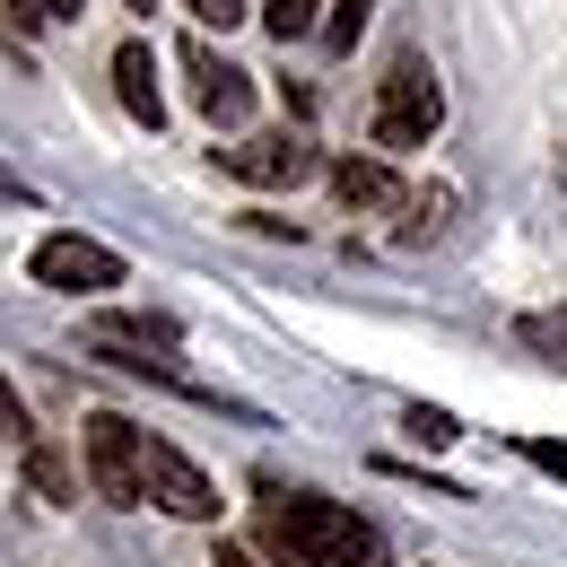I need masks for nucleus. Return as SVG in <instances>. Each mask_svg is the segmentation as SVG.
<instances>
[{
    "instance_id": "39448f33",
    "label": "nucleus",
    "mask_w": 567,
    "mask_h": 567,
    "mask_svg": "<svg viewBox=\"0 0 567 567\" xmlns=\"http://www.w3.org/2000/svg\"><path fill=\"white\" fill-rule=\"evenodd\" d=\"M79 454H87V489L105 497V506H148V481H141V427H132V420L96 411V420L79 427Z\"/></svg>"
},
{
    "instance_id": "4be33fe9",
    "label": "nucleus",
    "mask_w": 567,
    "mask_h": 567,
    "mask_svg": "<svg viewBox=\"0 0 567 567\" xmlns=\"http://www.w3.org/2000/svg\"><path fill=\"white\" fill-rule=\"evenodd\" d=\"M0 202H9V210H27V202H35V193H27V184H18V175H9V166H0Z\"/></svg>"
},
{
    "instance_id": "9b49d317",
    "label": "nucleus",
    "mask_w": 567,
    "mask_h": 567,
    "mask_svg": "<svg viewBox=\"0 0 567 567\" xmlns=\"http://www.w3.org/2000/svg\"><path fill=\"white\" fill-rule=\"evenodd\" d=\"M18 463H27V481H35V489L53 497V506H71V497H79V481H71V463H62V445H44V436H35V445H27V454H18Z\"/></svg>"
},
{
    "instance_id": "1a4fd4ad",
    "label": "nucleus",
    "mask_w": 567,
    "mask_h": 567,
    "mask_svg": "<svg viewBox=\"0 0 567 567\" xmlns=\"http://www.w3.org/2000/svg\"><path fill=\"white\" fill-rule=\"evenodd\" d=\"M114 96H123V114H132V123H148V132L166 123V96H157V53H148L141 35H123V44H114Z\"/></svg>"
},
{
    "instance_id": "b1692460",
    "label": "nucleus",
    "mask_w": 567,
    "mask_h": 567,
    "mask_svg": "<svg viewBox=\"0 0 567 567\" xmlns=\"http://www.w3.org/2000/svg\"><path fill=\"white\" fill-rule=\"evenodd\" d=\"M123 9H157V0H123Z\"/></svg>"
},
{
    "instance_id": "5701e85b",
    "label": "nucleus",
    "mask_w": 567,
    "mask_h": 567,
    "mask_svg": "<svg viewBox=\"0 0 567 567\" xmlns=\"http://www.w3.org/2000/svg\"><path fill=\"white\" fill-rule=\"evenodd\" d=\"M79 9H87V0H44V18H53V27H71Z\"/></svg>"
},
{
    "instance_id": "412c9836",
    "label": "nucleus",
    "mask_w": 567,
    "mask_h": 567,
    "mask_svg": "<svg viewBox=\"0 0 567 567\" xmlns=\"http://www.w3.org/2000/svg\"><path fill=\"white\" fill-rule=\"evenodd\" d=\"M210 567H271V559H262V550H245V542H218Z\"/></svg>"
},
{
    "instance_id": "2eb2a0df",
    "label": "nucleus",
    "mask_w": 567,
    "mask_h": 567,
    "mask_svg": "<svg viewBox=\"0 0 567 567\" xmlns=\"http://www.w3.org/2000/svg\"><path fill=\"white\" fill-rule=\"evenodd\" d=\"M367 18H375V0H332V9H323V44H332V53H358Z\"/></svg>"
},
{
    "instance_id": "0eeeda50",
    "label": "nucleus",
    "mask_w": 567,
    "mask_h": 567,
    "mask_svg": "<svg viewBox=\"0 0 567 567\" xmlns=\"http://www.w3.org/2000/svg\"><path fill=\"white\" fill-rule=\"evenodd\" d=\"M27 271H35V288H62V297H105V288H123V254L96 236H44Z\"/></svg>"
},
{
    "instance_id": "6ab92c4d",
    "label": "nucleus",
    "mask_w": 567,
    "mask_h": 567,
    "mask_svg": "<svg viewBox=\"0 0 567 567\" xmlns=\"http://www.w3.org/2000/svg\"><path fill=\"white\" fill-rule=\"evenodd\" d=\"M0 9H9V27H18V35H44V27H53V18H44V0H0Z\"/></svg>"
},
{
    "instance_id": "f257e3e1",
    "label": "nucleus",
    "mask_w": 567,
    "mask_h": 567,
    "mask_svg": "<svg viewBox=\"0 0 567 567\" xmlns=\"http://www.w3.org/2000/svg\"><path fill=\"white\" fill-rule=\"evenodd\" d=\"M254 533H262V559H271V567H323V559H332V542L350 533V506H332V497H315V489L262 481Z\"/></svg>"
},
{
    "instance_id": "dca6fc26",
    "label": "nucleus",
    "mask_w": 567,
    "mask_h": 567,
    "mask_svg": "<svg viewBox=\"0 0 567 567\" xmlns=\"http://www.w3.org/2000/svg\"><path fill=\"white\" fill-rule=\"evenodd\" d=\"M0 445H9V454H27V445H35V420H27V402H18V384H9V375H0Z\"/></svg>"
},
{
    "instance_id": "a211bd4d",
    "label": "nucleus",
    "mask_w": 567,
    "mask_h": 567,
    "mask_svg": "<svg viewBox=\"0 0 567 567\" xmlns=\"http://www.w3.org/2000/svg\"><path fill=\"white\" fill-rule=\"evenodd\" d=\"M411 436H420V445H454V436H463V427L445 420V411H411Z\"/></svg>"
},
{
    "instance_id": "4468645a",
    "label": "nucleus",
    "mask_w": 567,
    "mask_h": 567,
    "mask_svg": "<svg viewBox=\"0 0 567 567\" xmlns=\"http://www.w3.org/2000/svg\"><path fill=\"white\" fill-rule=\"evenodd\" d=\"M515 332H524V350H542L550 367H567V306H542V315H524Z\"/></svg>"
},
{
    "instance_id": "423d86ee",
    "label": "nucleus",
    "mask_w": 567,
    "mask_h": 567,
    "mask_svg": "<svg viewBox=\"0 0 567 567\" xmlns=\"http://www.w3.org/2000/svg\"><path fill=\"white\" fill-rule=\"evenodd\" d=\"M218 166L236 184H254V193H297L306 175H323V148L306 141V132H254V141L218 148Z\"/></svg>"
},
{
    "instance_id": "20e7f679",
    "label": "nucleus",
    "mask_w": 567,
    "mask_h": 567,
    "mask_svg": "<svg viewBox=\"0 0 567 567\" xmlns=\"http://www.w3.org/2000/svg\"><path fill=\"white\" fill-rule=\"evenodd\" d=\"M141 481H148V506H166L175 524H218V481L166 436L141 427Z\"/></svg>"
},
{
    "instance_id": "ddd939ff",
    "label": "nucleus",
    "mask_w": 567,
    "mask_h": 567,
    "mask_svg": "<svg viewBox=\"0 0 567 567\" xmlns=\"http://www.w3.org/2000/svg\"><path fill=\"white\" fill-rule=\"evenodd\" d=\"M323 567H393V550H384V533L367 524V515H350V533L332 542V559Z\"/></svg>"
},
{
    "instance_id": "aec40b11",
    "label": "nucleus",
    "mask_w": 567,
    "mask_h": 567,
    "mask_svg": "<svg viewBox=\"0 0 567 567\" xmlns=\"http://www.w3.org/2000/svg\"><path fill=\"white\" fill-rule=\"evenodd\" d=\"M193 18H202V27H218V35H227V27L245 18V0H193Z\"/></svg>"
},
{
    "instance_id": "f03ea898",
    "label": "nucleus",
    "mask_w": 567,
    "mask_h": 567,
    "mask_svg": "<svg viewBox=\"0 0 567 567\" xmlns=\"http://www.w3.org/2000/svg\"><path fill=\"white\" fill-rule=\"evenodd\" d=\"M436 123H445V87L427 71L420 53H393L384 79H375V105H367V141L384 148V157H411V148L436 141Z\"/></svg>"
},
{
    "instance_id": "6e6552de",
    "label": "nucleus",
    "mask_w": 567,
    "mask_h": 567,
    "mask_svg": "<svg viewBox=\"0 0 567 567\" xmlns=\"http://www.w3.org/2000/svg\"><path fill=\"white\" fill-rule=\"evenodd\" d=\"M184 79H193V105L210 114L218 132H236V123L254 114V71H236V62H227V53H210L202 35L184 44Z\"/></svg>"
},
{
    "instance_id": "7ed1b4c3",
    "label": "nucleus",
    "mask_w": 567,
    "mask_h": 567,
    "mask_svg": "<svg viewBox=\"0 0 567 567\" xmlns=\"http://www.w3.org/2000/svg\"><path fill=\"white\" fill-rule=\"evenodd\" d=\"M87 350L123 375H157V384H184V332L166 315H96L87 323Z\"/></svg>"
},
{
    "instance_id": "f3484780",
    "label": "nucleus",
    "mask_w": 567,
    "mask_h": 567,
    "mask_svg": "<svg viewBox=\"0 0 567 567\" xmlns=\"http://www.w3.org/2000/svg\"><path fill=\"white\" fill-rule=\"evenodd\" d=\"M515 454H524L533 472H550V481H567V445H559V436H515Z\"/></svg>"
},
{
    "instance_id": "9d476101",
    "label": "nucleus",
    "mask_w": 567,
    "mask_h": 567,
    "mask_svg": "<svg viewBox=\"0 0 567 567\" xmlns=\"http://www.w3.org/2000/svg\"><path fill=\"white\" fill-rule=\"evenodd\" d=\"M323 184H332L350 210H393V202H402V184H393L384 157H323Z\"/></svg>"
},
{
    "instance_id": "f8f14e48",
    "label": "nucleus",
    "mask_w": 567,
    "mask_h": 567,
    "mask_svg": "<svg viewBox=\"0 0 567 567\" xmlns=\"http://www.w3.org/2000/svg\"><path fill=\"white\" fill-rule=\"evenodd\" d=\"M262 27L280 44H306V35H323V0H262Z\"/></svg>"
}]
</instances>
